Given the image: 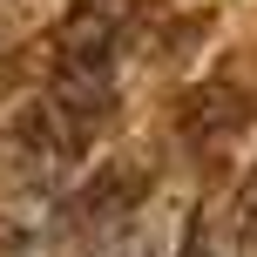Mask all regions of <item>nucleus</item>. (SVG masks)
Returning a JSON list of instances; mask_svg holds the SVG:
<instances>
[{
    "label": "nucleus",
    "instance_id": "f257e3e1",
    "mask_svg": "<svg viewBox=\"0 0 257 257\" xmlns=\"http://www.w3.org/2000/svg\"><path fill=\"white\" fill-rule=\"evenodd\" d=\"M142 0H75L54 27V75L68 81H115L122 41L136 27Z\"/></svg>",
    "mask_w": 257,
    "mask_h": 257
}]
</instances>
